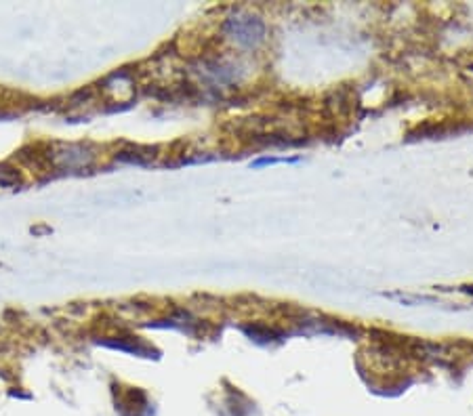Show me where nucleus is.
Instances as JSON below:
<instances>
[{
	"mask_svg": "<svg viewBox=\"0 0 473 416\" xmlns=\"http://www.w3.org/2000/svg\"><path fill=\"white\" fill-rule=\"evenodd\" d=\"M229 25H231L233 38L240 44L255 46V44H259L263 40L265 28H263V23L257 19V17H238V19H231Z\"/></svg>",
	"mask_w": 473,
	"mask_h": 416,
	"instance_id": "f257e3e1",
	"label": "nucleus"
}]
</instances>
